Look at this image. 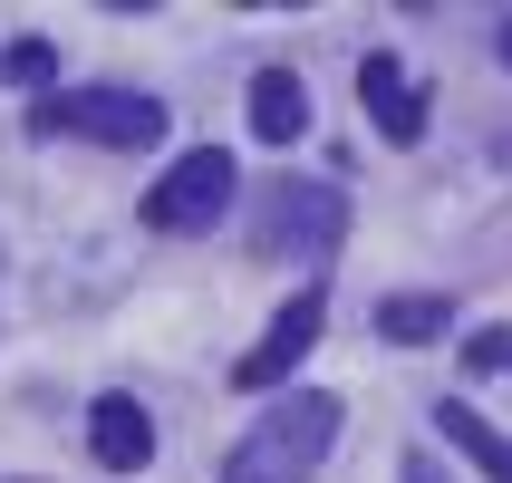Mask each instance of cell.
Masks as SVG:
<instances>
[{"mask_svg":"<svg viewBox=\"0 0 512 483\" xmlns=\"http://www.w3.org/2000/svg\"><path fill=\"white\" fill-rule=\"evenodd\" d=\"M232 194H242L232 155H223V145H194V155H174L165 184L145 194V223H155V232H213L232 213Z\"/></svg>","mask_w":512,"mask_h":483,"instance_id":"4","label":"cell"},{"mask_svg":"<svg viewBox=\"0 0 512 483\" xmlns=\"http://www.w3.org/2000/svg\"><path fill=\"white\" fill-rule=\"evenodd\" d=\"M0 78H20L29 97H58V49L49 39H10V49H0Z\"/></svg>","mask_w":512,"mask_h":483,"instance_id":"11","label":"cell"},{"mask_svg":"<svg viewBox=\"0 0 512 483\" xmlns=\"http://www.w3.org/2000/svg\"><path fill=\"white\" fill-rule=\"evenodd\" d=\"M406 483H445V474H435V455H406Z\"/></svg>","mask_w":512,"mask_h":483,"instance_id":"13","label":"cell"},{"mask_svg":"<svg viewBox=\"0 0 512 483\" xmlns=\"http://www.w3.org/2000/svg\"><path fill=\"white\" fill-rule=\"evenodd\" d=\"M435 435H455V455H474L493 483H512V435H493L474 406H435Z\"/></svg>","mask_w":512,"mask_h":483,"instance_id":"9","label":"cell"},{"mask_svg":"<svg viewBox=\"0 0 512 483\" xmlns=\"http://www.w3.org/2000/svg\"><path fill=\"white\" fill-rule=\"evenodd\" d=\"M87 455L107 464V474H145V455H155V416H145V397H97V406H87Z\"/></svg>","mask_w":512,"mask_h":483,"instance_id":"7","label":"cell"},{"mask_svg":"<svg viewBox=\"0 0 512 483\" xmlns=\"http://www.w3.org/2000/svg\"><path fill=\"white\" fill-rule=\"evenodd\" d=\"M474 368H512V329H484L474 339Z\"/></svg>","mask_w":512,"mask_h":483,"instance_id":"12","label":"cell"},{"mask_svg":"<svg viewBox=\"0 0 512 483\" xmlns=\"http://www.w3.org/2000/svg\"><path fill=\"white\" fill-rule=\"evenodd\" d=\"M455 329V300H377V339H445Z\"/></svg>","mask_w":512,"mask_h":483,"instance_id":"10","label":"cell"},{"mask_svg":"<svg viewBox=\"0 0 512 483\" xmlns=\"http://www.w3.org/2000/svg\"><path fill=\"white\" fill-rule=\"evenodd\" d=\"M339 232H348V203L329 194V184H300V174H281L271 194L252 203V252L261 261H329L339 252Z\"/></svg>","mask_w":512,"mask_h":483,"instance_id":"2","label":"cell"},{"mask_svg":"<svg viewBox=\"0 0 512 483\" xmlns=\"http://www.w3.org/2000/svg\"><path fill=\"white\" fill-rule=\"evenodd\" d=\"M358 107L377 116V136H387V145H416V136H426V116H435L426 87L397 68V49H368V58H358Z\"/></svg>","mask_w":512,"mask_h":483,"instance_id":"6","label":"cell"},{"mask_svg":"<svg viewBox=\"0 0 512 483\" xmlns=\"http://www.w3.org/2000/svg\"><path fill=\"white\" fill-rule=\"evenodd\" d=\"M39 136H87V145H155L165 136V107L145 87H58L29 107Z\"/></svg>","mask_w":512,"mask_h":483,"instance_id":"3","label":"cell"},{"mask_svg":"<svg viewBox=\"0 0 512 483\" xmlns=\"http://www.w3.org/2000/svg\"><path fill=\"white\" fill-rule=\"evenodd\" d=\"M493 49H503V68H512V20H503V29H493Z\"/></svg>","mask_w":512,"mask_h":483,"instance_id":"14","label":"cell"},{"mask_svg":"<svg viewBox=\"0 0 512 483\" xmlns=\"http://www.w3.org/2000/svg\"><path fill=\"white\" fill-rule=\"evenodd\" d=\"M252 136L261 145H300L310 136V87H300V68H261L252 78Z\"/></svg>","mask_w":512,"mask_h":483,"instance_id":"8","label":"cell"},{"mask_svg":"<svg viewBox=\"0 0 512 483\" xmlns=\"http://www.w3.org/2000/svg\"><path fill=\"white\" fill-rule=\"evenodd\" d=\"M319 319H329V290L300 281V300H281V319L252 339V358H232V387H281V377L319 348Z\"/></svg>","mask_w":512,"mask_h":483,"instance_id":"5","label":"cell"},{"mask_svg":"<svg viewBox=\"0 0 512 483\" xmlns=\"http://www.w3.org/2000/svg\"><path fill=\"white\" fill-rule=\"evenodd\" d=\"M329 435H339V397L329 387H300L290 406H271L223 455V483H310L319 455H329Z\"/></svg>","mask_w":512,"mask_h":483,"instance_id":"1","label":"cell"}]
</instances>
